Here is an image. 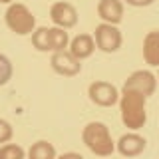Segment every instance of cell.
<instances>
[{"label": "cell", "instance_id": "obj_1", "mask_svg": "<svg viewBox=\"0 0 159 159\" xmlns=\"http://www.w3.org/2000/svg\"><path fill=\"white\" fill-rule=\"evenodd\" d=\"M145 102L147 98L133 89H121L119 96V109H121V121L123 125L137 131L145 125L147 121V111H145Z\"/></svg>", "mask_w": 159, "mask_h": 159}, {"label": "cell", "instance_id": "obj_2", "mask_svg": "<svg viewBox=\"0 0 159 159\" xmlns=\"http://www.w3.org/2000/svg\"><path fill=\"white\" fill-rule=\"evenodd\" d=\"M82 139L86 143V147L96 155H111L116 151V141L111 139L109 127L102 121H89L82 131Z\"/></svg>", "mask_w": 159, "mask_h": 159}, {"label": "cell", "instance_id": "obj_3", "mask_svg": "<svg viewBox=\"0 0 159 159\" xmlns=\"http://www.w3.org/2000/svg\"><path fill=\"white\" fill-rule=\"evenodd\" d=\"M32 44L40 52H58V50H64L70 44V38H68L66 28H60V26L46 28V26H42V28H38V30L32 32Z\"/></svg>", "mask_w": 159, "mask_h": 159}, {"label": "cell", "instance_id": "obj_4", "mask_svg": "<svg viewBox=\"0 0 159 159\" xmlns=\"http://www.w3.org/2000/svg\"><path fill=\"white\" fill-rule=\"evenodd\" d=\"M4 16H6V26L18 36H28L36 30V18L26 4L12 2Z\"/></svg>", "mask_w": 159, "mask_h": 159}, {"label": "cell", "instance_id": "obj_5", "mask_svg": "<svg viewBox=\"0 0 159 159\" xmlns=\"http://www.w3.org/2000/svg\"><path fill=\"white\" fill-rule=\"evenodd\" d=\"M93 40H96V46L106 54H113L121 48V32L117 30L116 24H107L102 22L99 26H96L93 32Z\"/></svg>", "mask_w": 159, "mask_h": 159}, {"label": "cell", "instance_id": "obj_6", "mask_svg": "<svg viewBox=\"0 0 159 159\" xmlns=\"http://www.w3.org/2000/svg\"><path fill=\"white\" fill-rule=\"evenodd\" d=\"M88 96L96 106H102V107H111L119 102V92L113 84H107V82H93L89 84L88 88Z\"/></svg>", "mask_w": 159, "mask_h": 159}, {"label": "cell", "instance_id": "obj_7", "mask_svg": "<svg viewBox=\"0 0 159 159\" xmlns=\"http://www.w3.org/2000/svg\"><path fill=\"white\" fill-rule=\"evenodd\" d=\"M155 88H157V76L155 74L149 72V70H137V72H133L125 80L121 89H133V92H139L147 98L155 92Z\"/></svg>", "mask_w": 159, "mask_h": 159}, {"label": "cell", "instance_id": "obj_8", "mask_svg": "<svg viewBox=\"0 0 159 159\" xmlns=\"http://www.w3.org/2000/svg\"><path fill=\"white\" fill-rule=\"evenodd\" d=\"M50 64H52V70L60 76H78L82 72V64H80L78 58H74L70 52L66 50H58V52H52V58H50Z\"/></svg>", "mask_w": 159, "mask_h": 159}, {"label": "cell", "instance_id": "obj_9", "mask_svg": "<svg viewBox=\"0 0 159 159\" xmlns=\"http://www.w3.org/2000/svg\"><path fill=\"white\" fill-rule=\"evenodd\" d=\"M50 18L60 28H74L78 24V10L70 2H56L50 8Z\"/></svg>", "mask_w": 159, "mask_h": 159}, {"label": "cell", "instance_id": "obj_10", "mask_svg": "<svg viewBox=\"0 0 159 159\" xmlns=\"http://www.w3.org/2000/svg\"><path fill=\"white\" fill-rule=\"evenodd\" d=\"M145 137L137 135V133H125V135L119 137V141L116 143L117 151L121 153L123 157H135L145 149Z\"/></svg>", "mask_w": 159, "mask_h": 159}, {"label": "cell", "instance_id": "obj_11", "mask_svg": "<svg viewBox=\"0 0 159 159\" xmlns=\"http://www.w3.org/2000/svg\"><path fill=\"white\" fill-rule=\"evenodd\" d=\"M98 14L103 22L107 24H117L123 20V4L121 0H99L98 4Z\"/></svg>", "mask_w": 159, "mask_h": 159}, {"label": "cell", "instance_id": "obj_12", "mask_svg": "<svg viewBox=\"0 0 159 159\" xmlns=\"http://www.w3.org/2000/svg\"><path fill=\"white\" fill-rule=\"evenodd\" d=\"M93 50H96V40L89 34H80V36H76L70 42V54L74 58H78L80 62L92 56Z\"/></svg>", "mask_w": 159, "mask_h": 159}, {"label": "cell", "instance_id": "obj_13", "mask_svg": "<svg viewBox=\"0 0 159 159\" xmlns=\"http://www.w3.org/2000/svg\"><path fill=\"white\" fill-rule=\"evenodd\" d=\"M143 58L151 68H159V30H151L143 38Z\"/></svg>", "mask_w": 159, "mask_h": 159}, {"label": "cell", "instance_id": "obj_14", "mask_svg": "<svg viewBox=\"0 0 159 159\" xmlns=\"http://www.w3.org/2000/svg\"><path fill=\"white\" fill-rule=\"evenodd\" d=\"M28 155L32 159H54L56 157V149L50 141H36L30 147Z\"/></svg>", "mask_w": 159, "mask_h": 159}, {"label": "cell", "instance_id": "obj_15", "mask_svg": "<svg viewBox=\"0 0 159 159\" xmlns=\"http://www.w3.org/2000/svg\"><path fill=\"white\" fill-rule=\"evenodd\" d=\"M0 157L2 159H22L24 149L16 145V143H6L4 147H0Z\"/></svg>", "mask_w": 159, "mask_h": 159}, {"label": "cell", "instance_id": "obj_16", "mask_svg": "<svg viewBox=\"0 0 159 159\" xmlns=\"http://www.w3.org/2000/svg\"><path fill=\"white\" fill-rule=\"evenodd\" d=\"M10 78H12V62L4 54H0V86L8 84Z\"/></svg>", "mask_w": 159, "mask_h": 159}, {"label": "cell", "instance_id": "obj_17", "mask_svg": "<svg viewBox=\"0 0 159 159\" xmlns=\"http://www.w3.org/2000/svg\"><path fill=\"white\" fill-rule=\"evenodd\" d=\"M12 135H14L12 125H10L6 119H0V143L10 141V139H12Z\"/></svg>", "mask_w": 159, "mask_h": 159}, {"label": "cell", "instance_id": "obj_18", "mask_svg": "<svg viewBox=\"0 0 159 159\" xmlns=\"http://www.w3.org/2000/svg\"><path fill=\"white\" fill-rule=\"evenodd\" d=\"M129 6H135V8H141V6H149V4H153L155 0H125Z\"/></svg>", "mask_w": 159, "mask_h": 159}, {"label": "cell", "instance_id": "obj_19", "mask_svg": "<svg viewBox=\"0 0 159 159\" xmlns=\"http://www.w3.org/2000/svg\"><path fill=\"white\" fill-rule=\"evenodd\" d=\"M2 4H12V0H0Z\"/></svg>", "mask_w": 159, "mask_h": 159}]
</instances>
